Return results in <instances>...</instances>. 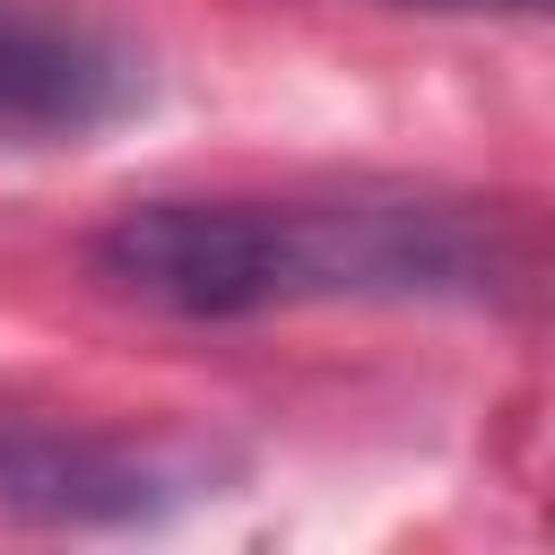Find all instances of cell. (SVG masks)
Masks as SVG:
<instances>
[{
	"label": "cell",
	"mask_w": 555,
	"mask_h": 555,
	"mask_svg": "<svg viewBox=\"0 0 555 555\" xmlns=\"http://www.w3.org/2000/svg\"><path fill=\"white\" fill-rule=\"evenodd\" d=\"M87 260L113 295L182 321L486 295L512 278V243L442 199H147L121 208Z\"/></svg>",
	"instance_id": "1"
},
{
	"label": "cell",
	"mask_w": 555,
	"mask_h": 555,
	"mask_svg": "<svg viewBox=\"0 0 555 555\" xmlns=\"http://www.w3.org/2000/svg\"><path fill=\"white\" fill-rule=\"evenodd\" d=\"M199 468L156 442L78 434L52 416H0V503L35 520H130L191 494Z\"/></svg>",
	"instance_id": "2"
},
{
	"label": "cell",
	"mask_w": 555,
	"mask_h": 555,
	"mask_svg": "<svg viewBox=\"0 0 555 555\" xmlns=\"http://www.w3.org/2000/svg\"><path fill=\"white\" fill-rule=\"evenodd\" d=\"M139 61L69 17L0 9V147H52L87 139L113 113H130Z\"/></svg>",
	"instance_id": "3"
},
{
	"label": "cell",
	"mask_w": 555,
	"mask_h": 555,
	"mask_svg": "<svg viewBox=\"0 0 555 555\" xmlns=\"http://www.w3.org/2000/svg\"><path fill=\"white\" fill-rule=\"evenodd\" d=\"M434 9H555V0H434Z\"/></svg>",
	"instance_id": "4"
}]
</instances>
